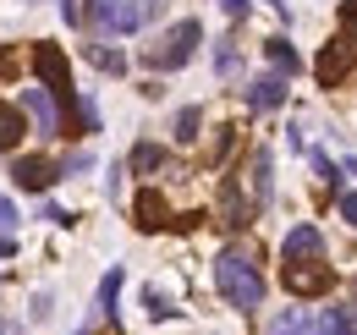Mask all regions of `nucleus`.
Wrapping results in <instances>:
<instances>
[{
    "instance_id": "nucleus-31",
    "label": "nucleus",
    "mask_w": 357,
    "mask_h": 335,
    "mask_svg": "<svg viewBox=\"0 0 357 335\" xmlns=\"http://www.w3.org/2000/svg\"><path fill=\"white\" fill-rule=\"evenodd\" d=\"M341 17H347V22H357V0H341Z\"/></svg>"
},
{
    "instance_id": "nucleus-13",
    "label": "nucleus",
    "mask_w": 357,
    "mask_h": 335,
    "mask_svg": "<svg viewBox=\"0 0 357 335\" xmlns=\"http://www.w3.org/2000/svg\"><path fill=\"white\" fill-rule=\"evenodd\" d=\"M248 214H253V204L242 198V181L231 176V181L220 187V225H231V231H242V225H248Z\"/></svg>"
},
{
    "instance_id": "nucleus-7",
    "label": "nucleus",
    "mask_w": 357,
    "mask_h": 335,
    "mask_svg": "<svg viewBox=\"0 0 357 335\" xmlns=\"http://www.w3.org/2000/svg\"><path fill=\"white\" fill-rule=\"evenodd\" d=\"M132 214H137V231H165V225H176V231H187V225L198 220V214H176V220H171V209H165V198H160L154 187H143V193H137Z\"/></svg>"
},
{
    "instance_id": "nucleus-4",
    "label": "nucleus",
    "mask_w": 357,
    "mask_h": 335,
    "mask_svg": "<svg viewBox=\"0 0 357 335\" xmlns=\"http://www.w3.org/2000/svg\"><path fill=\"white\" fill-rule=\"evenodd\" d=\"M33 77H39L61 105L77 99V88H72V66H66V55H61L55 44H33Z\"/></svg>"
},
{
    "instance_id": "nucleus-22",
    "label": "nucleus",
    "mask_w": 357,
    "mask_h": 335,
    "mask_svg": "<svg viewBox=\"0 0 357 335\" xmlns=\"http://www.w3.org/2000/svg\"><path fill=\"white\" fill-rule=\"evenodd\" d=\"M308 160H313V170H319V176H324V181H330V193H341V170H347V165H335V160H330V154H324V149H313Z\"/></svg>"
},
{
    "instance_id": "nucleus-10",
    "label": "nucleus",
    "mask_w": 357,
    "mask_h": 335,
    "mask_svg": "<svg viewBox=\"0 0 357 335\" xmlns=\"http://www.w3.org/2000/svg\"><path fill=\"white\" fill-rule=\"evenodd\" d=\"M242 99H248V110H280V105H286V77H280V72L253 77V83L242 88Z\"/></svg>"
},
{
    "instance_id": "nucleus-12",
    "label": "nucleus",
    "mask_w": 357,
    "mask_h": 335,
    "mask_svg": "<svg viewBox=\"0 0 357 335\" xmlns=\"http://www.w3.org/2000/svg\"><path fill=\"white\" fill-rule=\"evenodd\" d=\"M253 209H269V198H275V154L269 149H253Z\"/></svg>"
},
{
    "instance_id": "nucleus-2",
    "label": "nucleus",
    "mask_w": 357,
    "mask_h": 335,
    "mask_svg": "<svg viewBox=\"0 0 357 335\" xmlns=\"http://www.w3.org/2000/svg\"><path fill=\"white\" fill-rule=\"evenodd\" d=\"M198 44H204V22L198 17H187L176 28H165L160 39L143 50V61H149V72H181L192 55H198Z\"/></svg>"
},
{
    "instance_id": "nucleus-23",
    "label": "nucleus",
    "mask_w": 357,
    "mask_h": 335,
    "mask_svg": "<svg viewBox=\"0 0 357 335\" xmlns=\"http://www.w3.org/2000/svg\"><path fill=\"white\" fill-rule=\"evenodd\" d=\"M215 72H220V77H236V44L231 39L215 44Z\"/></svg>"
},
{
    "instance_id": "nucleus-17",
    "label": "nucleus",
    "mask_w": 357,
    "mask_h": 335,
    "mask_svg": "<svg viewBox=\"0 0 357 335\" xmlns=\"http://www.w3.org/2000/svg\"><path fill=\"white\" fill-rule=\"evenodd\" d=\"M165 165H171V154H165L160 143H137L132 149V170L137 176H154V170H165Z\"/></svg>"
},
{
    "instance_id": "nucleus-5",
    "label": "nucleus",
    "mask_w": 357,
    "mask_h": 335,
    "mask_svg": "<svg viewBox=\"0 0 357 335\" xmlns=\"http://www.w3.org/2000/svg\"><path fill=\"white\" fill-rule=\"evenodd\" d=\"M280 281H286L291 297H324L335 275H330L324 258H297V264H280Z\"/></svg>"
},
{
    "instance_id": "nucleus-8",
    "label": "nucleus",
    "mask_w": 357,
    "mask_h": 335,
    "mask_svg": "<svg viewBox=\"0 0 357 335\" xmlns=\"http://www.w3.org/2000/svg\"><path fill=\"white\" fill-rule=\"evenodd\" d=\"M22 110L33 116L39 137H55V132H61V99H55L45 83H28V88H22Z\"/></svg>"
},
{
    "instance_id": "nucleus-35",
    "label": "nucleus",
    "mask_w": 357,
    "mask_h": 335,
    "mask_svg": "<svg viewBox=\"0 0 357 335\" xmlns=\"http://www.w3.org/2000/svg\"><path fill=\"white\" fill-rule=\"evenodd\" d=\"M347 170H352V176H357V160H347Z\"/></svg>"
},
{
    "instance_id": "nucleus-6",
    "label": "nucleus",
    "mask_w": 357,
    "mask_h": 335,
    "mask_svg": "<svg viewBox=\"0 0 357 335\" xmlns=\"http://www.w3.org/2000/svg\"><path fill=\"white\" fill-rule=\"evenodd\" d=\"M61 176H66V165H55V160H45V154H22V160L11 165V181H17L22 193H50Z\"/></svg>"
},
{
    "instance_id": "nucleus-9",
    "label": "nucleus",
    "mask_w": 357,
    "mask_h": 335,
    "mask_svg": "<svg viewBox=\"0 0 357 335\" xmlns=\"http://www.w3.org/2000/svg\"><path fill=\"white\" fill-rule=\"evenodd\" d=\"M352 61H357L352 39H330V44H324V55H319V66H313V72H319V83H324V88H335L341 77H347V72H352Z\"/></svg>"
},
{
    "instance_id": "nucleus-16",
    "label": "nucleus",
    "mask_w": 357,
    "mask_h": 335,
    "mask_svg": "<svg viewBox=\"0 0 357 335\" xmlns=\"http://www.w3.org/2000/svg\"><path fill=\"white\" fill-rule=\"evenodd\" d=\"M121 281H127V269H121V264H110V269H105V281H99V308L110 313V325H116V302H121Z\"/></svg>"
},
{
    "instance_id": "nucleus-34",
    "label": "nucleus",
    "mask_w": 357,
    "mask_h": 335,
    "mask_svg": "<svg viewBox=\"0 0 357 335\" xmlns=\"http://www.w3.org/2000/svg\"><path fill=\"white\" fill-rule=\"evenodd\" d=\"M0 72H11V55H6V50H0Z\"/></svg>"
},
{
    "instance_id": "nucleus-30",
    "label": "nucleus",
    "mask_w": 357,
    "mask_h": 335,
    "mask_svg": "<svg viewBox=\"0 0 357 335\" xmlns=\"http://www.w3.org/2000/svg\"><path fill=\"white\" fill-rule=\"evenodd\" d=\"M248 6H253V0H220L225 17H248Z\"/></svg>"
},
{
    "instance_id": "nucleus-11",
    "label": "nucleus",
    "mask_w": 357,
    "mask_h": 335,
    "mask_svg": "<svg viewBox=\"0 0 357 335\" xmlns=\"http://www.w3.org/2000/svg\"><path fill=\"white\" fill-rule=\"evenodd\" d=\"M280 258H286V264H297V258H324V237H319V225H291L286 242H280Z\"/></svg>"
},
{
    "instance_id": "nucleus-29",
    "label": "nucleus",
    "mask_w": 357,
    "mask_h": 335,
    "mask_svg": "<svg viewBox=\"0 0 357 335\" xmlns=\"http://www.w3.org/2000/svg\"><path fill=\"white\" fill-rule=\"evenodd\" d=\"M165 17V0H143V22H160Z\"/></svg>"
},
{
    "instance_id": "nucleus-28",
    "label": "nucleus",
    "mask_w": 357,
    "mask_h": 335,
    "mask_svg": "<svg viewBox=\"0 0 357 335\" xmlns=\"http://www.w3.org/2000/svg\"><path fill=\"white\" fill-rule=\"evenodd\" d=\"M11 225H17V204H11V198H0V231H11Z\"/></svg>"
},
{
    "instance_id": "nucleus-3",
    "label": "nucleus",
    "mask_w": 357,
    "mask_h": 335,
    "mask_svg": "<svg viewBox=\"0 0 357 335\" xmlns=\"http://www.w3.org/2000/svg\"><path fill=\"white\" fill-rule=\"evenodd\" d=\"M89 28H99V34H137L143 28V0H89Z\"/></svg>"
},
{
    "instance_id": "nucleus-19",
    "label": "nucleus",
    "mask_w": 357,
    "mask_h": 335,
    "mask_svg": "<svg viewBox=\"0 0 357 335\" xmlns=\"http://www.w3.org/2000/svg\"><path fill=\"white\" fill-rule=\"evenodd\" d=\"M198 126H204L198 105H181V110H176V121H171V137H176V143H198Z\"/></svg>"
},
{
    "instance_id": "nucleus-21",
    "label": "nucleus",
    "mask_w": 357,
    "mask_h": 335,
    "mask_svg": "<svg viewBox=\"0 0 357 335\" xmlns=\"http://www.w3.org/2000/svg\"><path fill=\"white\" fill-rule=\"evenodd\" d=\"M269 335H313V325L303 319V313H297V308H286V313L269 325Z\"/></svg>"
},
{
    "instance_id": "nucleus-15",
    "label": "nucleus",
    "mask_w": 357,
    "mask_h": 335,
    "mask_svg": "<svg viewBox=\"0 0 357 335\" xmlns=\"http://www.w3.org/2000/svg\"><path fill=\"white\" fill-rule=\"evenodd\" d=\"M22 132H28V110L0 99V154H11V149L22 143Z\"/></svg>"
},
{
    "instance_id": "nucleus-26",
    "label": "nucleus",
    "mask_w": 357,
    "mask_h": 335,
    "mask_svg": "<svg viewBox=\"0 0 357 335\" xmlns=\"http://www.w3.org/2000/svg\"><path fill=\"white\" fill-rule=\"evenodd\" d=\"M335 209H341V220L357 231V193H335Z\"/></svg>"
},
{
    "instance_id": "nucleus-24",
    "label": "nucleus",
    "mask_w": 357,
    "mask_h": 335,
    "mask_svg": "<svg viewBox=\"0 0 357 335\" xmlns=\"http://www.w3.org/2000/svg\"><path fill=\"white\" fill-rule=\"evenodd\" d=\"M72 105H77V126H83V132H99V110H93V99H89V94H77Z\"/></svg>"
},
{
    "instance_id": "nucleus-25",
    "label": "nucleus",
    "mask_w": 357,
    "mask_h": 335,
    "mask_svg": "<svg viewBox=\"0 0 357 335\" xmlns=\"http://www.w3.org/2000/svg\"><path fill=\"white\" fill-rule=\"evenodd\" d=\"M143 308H149V319H176V308H171V302H165V297L154 292V286H149V292H143Z\"/></svg>"
},
{
    "instance_id": "nucleus-14",
    "label": "nucleus",
    "mask_w": 357,
    "mask_h": 335,
    "mask_svg": "<svg viewBox=\"0 0 357 335\" xmlns=\"http://www.w3.org/2000/svg\"><path fill=\"white\" fill-rule=\"evenodd\" d=\"M313 335H357V308L352 302H330V308L313 319Z\"/></svg>"
},
{
    "instance_id": "nucleus-27",
    "label": "nucleus",
    "mask_w": 357,
    "mask_h": 335,
    "mask_svg": "<svg viewBox=\"0 0 357 335\" xmlns=\"http://www.w3.org/2000/svg\"><path fill=\"white\" fill-rule=\"evenodd\" d=\"M231 132H236V126H220V137H215V149H209V160H215V165L231 154Z\"/></svg>"
},
{
    "instance_id": "nucleus-32",
    "label": "nucleus",
    "mask_w": 357,
    "mask_h": 335,
    "mask_svg": "<svg viewBox=\"0 0 357 335\" xmlns=\"http://www.w3.org/2000/svg\"><path fill=\"white\" fill-rule=\"evenodd\" d=\"M0 335H22V325L17 319H0Z\"/></svg>"
},
{
    "instance_id": "nucleus-1",
    "label": "nucleus",
    "mask_w": 357,
    "mask_h": 335,
    "mask_svg": "<svg viewBox=\"0 0 357 335\" xmlns=\"http://www.w3.org/2000/svg\"><path fill=\"white\" fill-rule=\"evenodd\" d=\"M215 286H220V297L236 313H253L264 302V275H259V264H253L248 248H225L215 258Z\"/></svg>"
},
{
    "instance_id": "nucleus-33",
    "label": "nucleus",
    "mask_w": 357,
    "mask_h": 335,
    "mask_svg": "<svg viewBox=\"0 0 357 335\" xmlns=\"http://www.w3.org/2000/svg\"><path fill=\"white\" fill-rule=\"evenodd\" d=\"M0 258H11V237H0Z\"/></svg>"
},
{
    "instance_id": "nucleus-20",
    "label": "nucleus",
    "mask_w": 357,
    "mask_h": 335,
    "mask_svg": "<svg viewBox=\"0 0 357 335\" xmlns=\"http://www.w3.org/2000/svg\"><path fill=\"white\" fill-rule=\"evenodd\" d=\"M89 61L99 66V72H110V77L127 72V55H121V50H105V44H89Z\"/></svg>"
},
{
    "instance_id": "nucleus-18",
    "label": "nucleus",
    "mask_w": 357,
    "mask_h": 335,
    "mask_svg": "<svg viewBox=\"0 0 357 335\" xmlns=\"http://www.w3.org/2000/svg\"><path fill=\"white\" fill-rule=\"evenodd\" d=\"M264 55H269V66H275V72H286V77H291V72H303V55H297L286 39H269Z\"/></svg>"
}]
</instances>
